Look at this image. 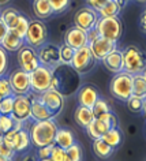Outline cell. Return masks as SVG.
Here are the masks:
<instances>
[{"label": "cell", "mask_w": 146, "mask_h": 161, "mask_svg": "<svg viewBox=\"0 0 146 161\" xmlns=\"http://www.w3.org/2000/svg\"><path fill=\"white\" fill-rule=\"evenodd\" d=\"M81 87V74L72 68L71 64L59 63L52 68L51 89L59 92L63 97L75 94Z\"/></svg>", "instance_id": "obj_1"}, {"label": "cell", "mask_w": 146, "mask_h": 161, "mask_svg": "<svg viewBox=\"0 0 146 161\" xmlns=\"http://www.w3.org/2000/svg\"><path fill=\"white\" fill-rule=\"evenodd\" d=\"M56 131H58V124L55 123L53 119L36 120L29 130L30 142L37 149L42 146L55 145Z\"/></svg>", "instance_id": "obj_2"}, {"label": "cell", "mask_w": 146, "mask_h": 161, "mask_svg": "<svg viewBox=\"0 0 146 161\" xmlns=\"http://www.w3.org/2000/svg\"><path fill=\"white\" fill-rule=\"evenodd\" d=\"M123 59V71L131 75L142 74L146 68V56L135 45H128L121 51Z\"/></svg>", "instance_id": "obj_3"}, {"label": "cell", "mask_w": 146, "mask_h": 161, "mask_svg": "<svg viewBox=\"0 0 146 161\" xmlns=\"http://www.w3.org/2000/svg\"><path fill=\"white\" fill-rule=\"evenodd\" d=\"M109 92L115 98L127 101L132 96V75L126 71L115 74L109 82Z\"/></svg>", "instance_id": "obj_4"}, {"label": "cell", "mask_w": 146, "mask_h": 161, "mask_svg": "<svg viewBox=\"0 0 146 161\" xmlns=\"http://www.w3.org/2000/svg\"><path fill=\"white\" fill-rule=\"evenodd\" d=\"M96 30L100 37L117 42L123 33V25L119 17H100L96 23Z\"/></svg>", "instance_id": "obj_5"}, {"label": "cell", "mask_w": 146, "mask_h": 161, "mask_svg": "<svg viewBox=\"0 0 146 161\" xmlns=\"http://www.w3.org/2000/svg\"><path fill=\"white\" fill-rule=\"evenodd\" d=\"M30 87L34 94H41L52 85V68L47 66H40L30 72Z\"/></svg>", "instance_id": "obj_6"}, {"label": "cell", "mask_w": 146, "mask_h": 161, "mask_svg": "<svg viewBox=\"0 0 146 161\" xmlns=\"http://www.w3.org/2000/svg\"><path fill=\"white\" fill-rule=\"evenodd\" d=\"M47 41H48V29L44 25V22H41L40 19L30 21L27 31L25 34V42L33 48H38Z\"/></svg>", "instance_id": "obj_7"}, {"label": "cell", "mask_w": 146, "mask_h": 161, "mask_svg": "<svg viewBox=\"0 0 146 161\" xmlns=\"http://www.w3.org/2000/svg\"><path fill=\"white\" fill-rule=\"evenodd\" d=\"M94 64H96V59L87 45L79 48V49H75L74 58H72L71 62V66L75 71H78L79 74H86V72L93 70Z\"/></svg>", "instance_id": "obj_8"}, {"label": "cell", "mask_w": 146, "mask_h": 161, "mask_svg": "<svg viewBox=\"0 0 146 161\" xmlns=\"http://www.w3.org/2000/svg\"><path fill=\"white\" fill-rule=\"evenodd\" d=\"M11 118L15 122L25 123L31 118V97L29 94H14V107Z\"/></svg>", "instance_id": "obj_9"}, {"label": "cell", "mask_w": 146, "mask_h": 161, "mask_svg": "<svg viewBox=\"0 0 146 161\" xmlns=\"http://www.w3.org/2000/svg\"><path fill=\"white\" fill-rule=\"evenodd\" d=\"M37 55L40 64L49 68H53L60 63V47L56 45V44H42L41 47L37 48Z\"/></svg>", "instance_id": "obj_10"}, {"label": "cell", "mask_w": 146, "mask_h": 161, "mask_svg": "<svg viewBox=\"0 0 146 161\" xmlns=\"http://www.w3.org/2000/svg\"><path fill=\"white\" fill-rule=\"evenodd\" d=\"M17 59H18L19 68L29 72V74L40 66V60H38V55H37L36 48L27 45V44H25V45L18 51Z\"/></svg>", "instance_id": "obj_11"}, {"label": "cell", "mask_w": 146, "mask_h": 161, "mask_svg": "<svg viewBox=\"0 0 146 161\" xmlns=\"http://www.w3.org/2000/svg\"><path fill=\"white\" fill-rule=\"evenodd\" d=\"M100 15L96 10H93L92 7H82L75 13L74 15V23L76 27L82 29L85 31L92 30L93 27H96V23L98 21Z\"/></svg>", "instance_id": "obj_12"}, {"label": "cell", "mask_w": 146, "mask_h": 161, "mask_svg": "<svg viewBox=\"0 0 146 161\" xmlns=\"http://www.w3.org/2000/svg\"><path fill=\"white\" fill-rule=\"evenodd\" d=\"M3 136L10 143V146L14 149V152H23L30 146V135L29 131L25 128H19V130L13 128L8 132H6Z\"/></svg>", "instance_id": "obj_13"}, {"label": "cell", "mask_w": 146, "mask_h": 161, "mask_svg": "<svg viewBox=\"0 0 146 161\" xmlns=\"http://www.w3.org/2000/svg\"><path fill=\"white\" fill-rule=\"evenodd\" d=\"M11 87H13L14 94H29L31 92L30 87V75L29 72L23 70H15L8 76Z\"/></svg>", "instance_id": "obj_14"}, {"label": "cell", "mask_w": 146, "mask_h": 161, "mask_svg": "<svg viewBox=\"0 0 146 161\" xmlns=\"http://www.w3.org/2000/svg\"><path fill=\"white\" fill-rule=\"evenodd\" d=\"M40 100L45 104V107L55 116H58L64 108V97L55 89H48L47 92L41 93L40 94Z\"/></svg>", "instance_id": "obj_15"}, {"label": "cell", "mask_w": 146, "mask_h": 161, "mask_svg": "<svg viewBox=\"0 0 146 161\" xmlns=\"http://www.w3.org/2000/svg\"><path fill=\"white\" fill-rule=\"evenodd\" d=\"M87 47L90 48L94 59L103 62V59L105 58V56L116 48V42H113V41H111V40H107V38L100 37L98 36L93 42L87 44Z\"/></svg>", "instance_id": "obj_16"}, {"label": "cell", "mask_w": 146, "mask_h": 161, "mask_svg": "<svg viewBox=\"0 0 146 161\" xmlns=\"http://www.w3.org/2000/svg\"><path fill=\"white\" fill-rule=\"evenodd\" d=\"M64 44L68 47H71L72 49H79L82 47L87 45V36L86 31L79 29V27H71L66 31L64 34Z\"/></svg>", "instance_id": "obj_17"}, {"label": "cell", "mask_w": 146, "mask_h": 161, "mask_svg": "<svg viewBox=\"0 0 146 161\" xmlns=\"http://www.w3.org/2000/svg\"><path fill=\"white\" fill-rule=\"evenodd\" d=\"M78 93V103L82 107H87V108H93V105L96 104V101L100 98V93L98 89L92 85V83H86V85L81 86Z\"/></svg>", "instance_id": "obj_18"}, {"label": "cell", "mask_w": 146, "mask_h": 161, "mask_svg": "<svg viewBox=\"0 0 146 161\" xmlns=\"http://www.w3.org/2000/svg\"><path fill=\"white\" fill-rule=\"evenodd\" d=\"M109 128H112L111 123L98 116V118H94L92 120V123L86 127V131H87L89 138H92L93 141H94V139L103 138L104 134L109 130Z\"/></svg>", "instance_id": "obj_19"}, {"label": "cell", "mask_w": 146, "mask_h": 161, "mask_svg": "<svg viewBox=\"0 0 146 161\" xmlns=\"http://www.w3.org/2000/svg\"><path fill=\"white\" fill-rule=\"evenodd\" d=\"M0 45L8 52H18L25 45V37H22L15 29H8L4 40H3V42Z\"/></svg>", "instance_id": "obj_20"}, {"label": "cell", "mask_w": 146, "mask_h": 161, "mask_svg": "<svg viewBox=\"0 0 146 161\" xmlns=\"http://www.w3.org/2000/svg\"><path fill=\"white\" fill-rule=\"evenodd\" d=\"M103 64L108 71H111L112 74H117V72L123 71V59H121V51L115 48L112 52L105 56L103 59Z\"/></svg>", "instance_id": "obj_21"}, {"label": "cell", "mask_w": 146, "mask_h": 161, "mask_svg": "<svg viewBox=\"0 0 146 161\" xmlns=\"http://www.w3.org/2000/svg\"><path fill=\"white\" fill-rule=\"evenodd\" d=\"M55 115L45 107L40 97L37 98H31V119L34 120H48V119H53Z\"/></svg>", "instance_id": "obj_22"}, {"label": "cell", "mask_w": 146, "mask_h": 161, "mask_svg": "<svg viewBox=\"0 0 146 161\" xmlns=\"http://www.w3.org/2000/svg\"><path fill=\"white\" fill-rule=\"evenodd\" d=\"M93 119H94V114H93L92 108L79 105L75 109V112H74V120H75V123L78 124L79 127H82V128H86L89 124L92 123Z\"/></svg>", "instance_id": "obj_23"}, {"label": "cell", "mask_w": 146, "mask_h": 161, "mask_svg": "<svg viewBox=\"0 0 146 161\" xmlns=\"http://www.w3.org/2000/svg\"><path fill=\"white\" fill-rule=\"evenodd\" d=\"M72 143H75L74 132L68 130V128H58L55 136V145H58L63 149H68Z\"/></svg>", "instance_id": "obj_24"}, {"label": "cell", "mask_w": 146, "mask_h": 161, "mask_svg": "<svg viewBox=\"0 0 146 161\" xmlns=\"http://www.w3.org/2000/svg\"><path fill=\"white\" fill-rule=\"evenodd\" d=\"M33 13L38 19H48L53 15L49 0H33Z\"/></svg>", "instance_id": "obj_25"}, {"label": "cell", "mask_w": 146, "mask_h": 161, "mask_svg": "<svg viewBox=\"0 0 146 161\" xmlns=\"http://www.w3.org/2000/svg\"><path fill=\"white\" fill-rule=\"evenodd\" d=\"M93 150H94L96 156L98 157V158L107 160L113 154V150H115V149L112 146H109L103 138H100V139L93 141Z\"/></svg>", "instance_id": "obj_26"}, {"label": "cell", "mask_w": 146, "mask_h": 161, "mask_svg": "<svg viewBox=\"0 0 146 161\" xmlns=\"http://www.w3.org/2000/svg\"><path fill=\"white\" fill-rule=\"evenodd\" d=\"M103 139L109 145V146L116 149L117 146H120L121 142H123V134H121V131L117 127H112L104 134Z\"/></svg>", "instance_id": "obj_27"}, {"label": "cell", "mask_w": 146, "mask_h": 161, "mask_svg": "<svg viewBox=\"0 0 146 161\" xmlns=\"http://www.w3.org/2000/svg\"><path fill=\"white\" fill-rule=\"evenodd\" d=\"M132 96L146 98V79L142 74L132 75Z\"/></svg>", "instance_id": "obj_28"}, {"label": "cell", "mask_w": 146, "mask_h": 161, "mask_svg": "<svg viewBox=\"0 0 146 161\" xmlns=\"http://www.w3.org/2000/svg\"><path fill=\"white\" fill-rule=\"evenodd\" d=\"M19 17H21V13L17 11L15 8H11V7L3 10L2 13H0V18L6 22L8 29H15V26H17V23L19 21Z\"/></svg>", "instance_id": "obj_29"}, {"label": "cell", "mask_w": 146, "mask_h": 161, "mask_svg": "<svg viewBox=\"0 0 146 161\" xmlns=\"http://www.w3.org/2000/svg\"><path fill=\"white\" fill-rule=\"evenodd\" d=\"M120 11L121 7L116 0H108L97 13H98L100 17H119Z\"/></svg>", "instance_id": "obj_30"}, {"label": "cell", "mask_w": 146, "mask_h": 161, "mask_svg": "<svg viewBox=\"0 0 146 161\" xmlns=\"http://www.w3.org/2000/svg\"><path fill=\"white\" fill-rule=\"evenodd\" d=\"M66 156H67V161H82L83 153L81 145L76 142L72 143L70 147L66 149Z\"/></svg>", "instance_id": "obj_31"}, {"label": "cell", "mask_w": 146, "mask_h": 161, "mask_svg": "<svg viewBox=\"0 0 146 161\" xmlns=\"http://www.w3.org/2000/svg\"><path fill=\"white\" fill-rule=\"evenodd\" d=\"M126 103H127V108L130 109V112H132V114H142V109H143V98H139L137 96H131Z\"/></svg>", "instance_id": "obj_32"}, {"label": "cell", "mask_w": 146, "mask_h": 161, "mask_svg": "<svg viewBox=\"0 0 146 161\" xmlns=\"http://www.w3.org/2000/svg\"><path fill=\"white\" fill-rule=\"evenodd\" d=\"M15 120L11 118V115H0V134L4 135L6 132L13 130L15 127Z\"/></svg>", "instance_id": "obj_33"}, {"label": "cell", "mask_w": 146, "mask_h": 161, "mask_svg": "<svg viewBox=\"0 0 146 161\" xmlns=\"http://www.w3.org/2000/svg\"><path fill=\"white\" fill-rule=\"evenodd\" d=\"M53 14H63L70 8L71 0H49Z\"/></svg>", "instance_id": "obj_34"}, {"label": "cell", "mask_w": 146, "mask_h": 161, "mask_svg": "<svg viewBox=\"0 0 146 161\" xmlns=\"http://www.w3.org/2000/svg\"><path fill=\"white\" fill-rule=\"evenodd\" d=\"M74 52H75V49H72L71 47L66 45V44L60 45V63L71 64L72 58H74Z\"/></svg>", "instance_id": "obj_35"}, {"label": "cell", "mask_w": 146, "mask_h": 161, "mask_svg": "<svg viewBox=\"0 0 146 161\" xmlns=\"http://www.w3.org/2000/svg\"><path fill=\"white\" fill-rule=\"evenodd\" d=\"M92 109H93V114H94V118H97V116H101V115L109 112L111 111V107H109V104L105 101L104 98H98L94 105H93Z\"/></svg>", "instance_id": "obj_36"}, {"label": "cell", "mask_w": 146, "mask_h": 161, "mask_svg": "<svg viewBox=\"0 0 146 161\" xmlns=\"http://www.w3.org/2000/svg\"><path fill=\"white\" fill-rule=\"evenodd\" d=\"M10 96H14L10 79L6 78V76H0V98L10 97Z\"/></svg>", "instance_id": "obj_37"}, {"label": "cell", "mask_w": 146, "mask_h": 161, "mask_svg": "<svg viewBox=\"0 0 146 161\" xmlns=\"http://www.w3.org/2000/svg\"><path fill=\"white\" fill-rule=\"evenodd\" d=\"M14 107V96L0 98V115H11Z\"/></svg>", "instance_id": "obj_38"}, {"label": "cell", "mask_w": 146, "mask_h": 161, "mask_svg": "<svg viewBox=\"0 0 146 161\" xmlns=\"http://www.w3.org/2000/svg\"><path fill=\"white\" fill-rule=\"evenodd\" d=\"M14 149L10 146V143L4 139L3 134H0V157H7V158H13Z\"/></svg>", "instance_id": "obj_39"}, {"label": "cell", "mask_w": 146, "mask_h": 161, "mask_svg": "<svg viewBox=\"0 0 146 161\" xmlns=\"http://www.w3.org/2000/svg\"><path fill=\"white\" fill-rule=\"evenodd\" d=\"M49 158L52 161H67V156H66V149L58 146V145H53L52 146V152Z\"/></svg>", "instance_id": "obj_40"}, {"label": "cell", "mask_w": 146, "mask_h": 161, "mask_svg": "<svg viewBox=\"0 0 146 161\" xmlns=\"http://www.w3.org/2000/svg\"><path fill=\"white\" fill-rule=\"evenodd\" d=\"M29 18L25 17L23 14H21V17H19V21L17 23V26H15V30L18 31L19 34L22 36V37H25V34H26V31H27V27H29Z\"/></svg>", "instance_id": "obj_41"}, {"label": "cell", "mask_w": 146, "mask_h": 161, "mask_svg": "<svg viewBox=\"0 0 146 161\" xmlns=\"http://www.w3.org/2000/svg\"><path fill=\"white\" fill-rule=\"evenodd\" d=\"M7 68H8V55L4 48L0 45V76H4Z\"/></svg>", "instance_id": "obj_42"}, {"label": "cell", "mask_w": 146, "mask_h": 161, "mask_svg": "<svg viewBox=\"0 0 146 161\" xmlns=\"http://www.w3.org/2000/svg\"><path fill=\"white\" fill-rule=\"evenodd\" d=\"M52 146H53V145L38 147V153H37V154H38V160H41V158H49L51 152H52Z\"/></svg>", "instance_id": "obj_43"}, {"label": "cell", "mask_w": 146, "mask_h": 161, "mask_svg": "<svg viewBox=\"0 0 146 161\" xmlns=\"http://www.w3.org/2000/svg\"><path fill=\"white\" fill-rule=\"evenodd\" d=\"M107 2H108V0H86L87 6H89V7H92V8H93V10H96V11H98Z\"/></svg>", "instance_id": "obj_44"}, {"label": "cell", "mask_w": 146, "mask_h": 161, "mask_svg": "<svg viewBox=\"0 0 146 161\" xmlns=\"http://www.w3.org/2000/svg\"><path fill=\"white\" fill-rule=\"evenodd\" d=\"M7 31H8V27H7L6 22L3 21L2 18H0V44L3 42V40H4L6 34H7Z\"/></svg>", "instance_id": "obj_45"}, {"label": "cell", "mask_w": 146, "mask_h": 161, "mask_svg": "<svg viewBox=\"0 0 146 161\" xmlns=\"http://www.w3.org/2000/svg\"><path fill=\"white\" fill-rule=\"evenodd\" d=\"M139 26H141V30L146 34V7L143 8V11H142V14L139 17Z\"/></svg>", "instance_id": "obj_46"}, {"label": "cell", "mask_w": 146, "mask_h": 161, "mask_svg": "<svg viewBox=\"0 0 146 161\" xmlns=\"http://www.w3.org/2000/svg\"><path fill=\"white\" fill-rule=\"evenodd\" d=\"M86 36H87V44H90V42L94 41V40H96L97 37H98V33H97L96 27H93L92 30L86 31Z\"/></svg>", "instance_id": "obj_47"}, {"label": "cell", "mask_w": 146, "mask_h": 161, "mask_svg": "<svg viewBox=\"0 0 146 161\" xmlns=\"http://www.w3.org/2000/svg\"><path fill=\"white\" fill-rule=\"evenodd\" d=\"M22 161H38V160H37V157H36L34 154H27Z\"/></svg>", "instance_id": "obj_48"}, {"label": "cell", "mask_w": 146, "mask_h": 161, "mask_svg": "<svg viewBox=\"0 0 146 161\" xmlns=\"http://www.w3.org/2000/svg\"><path fill=\"white\" fill-rule=\"evenodd\" d=\"M116 2L119 3V4H120V7H121V8H123V7H124V6H127L128 3L131 2V0H116Z\"/></svg>", "instance_id": "obj_49"}, {"label": "cell", "mask_w": 146, "mask_h": 161, "mask_svg": "<svg viewBox=\"0 0 146 161\" xmlns=\"http://www.w3.org/2000/svg\"><path fill=\"white\" fill-rule=\"evenodd\" d=\"M142 114L146 116V98L143 100V109H142Z\"/></svg>", "instance_id": "obj_50"}, {"label": "cell", "mask_w": 146, "mask_h": 161, "mask_svg": "<svg viewBox=\"0 0 146 161\" xmlns=\"http://www.w3.org/2000/svg\"><path fill=\"white\" fill-rule=\"evenodd\" d=\"M10 0H0V6H4V4H7Z\"/></svg>", "instance_id": "obj_51"}, {"label": "cell", "mask_w": 146, "mask_h": 161, "mask_svg": "<svg viewBox=\"0 0 146 161\" xmlns=\"http://www.w3.org/2000/svg\"><path fill=\"white\" fill-rule=\"evenodd\" d=\"M0 161H13L11 158H7V157H0Z\"/></svg>", "instance_id": "obj_52"}, {"label": "cell", "mask_w": 146, "mask_h": 161, "mask_svg": "<svg viewBox=\"0 0 146 161\" xmlns=\"http://www.w3.org/2000/svg\"><path fill=\"white\" fill-rule=\"evenodd\" d=\"M38 161H52L51 158H41V160H38Z\"/></svg>", "instance_id": "obj_53"}, {"label": "cell", "mask_w": 146, "mask_h": 161, "mask_svg": "<svg viewBox=\"0 0 146 161\" xmlns=\"http://www.w3.org/2000/svg\"><path fill=\"white\" fill-rule=\"evenodd\" d=\"M142 75H143V76H145V79H146V68H145V71L142 72Z\"/></svg>", "instance_id": "obj_54"}, {"label": "cell", "mask_w": 146, "mask_h": 161, "mask_svg": "<svg viewBox=\"0 0 146 161\" xmlns=\"http://www.w3.org/2000/svg\"><path fill=\"white\" fill-rule=\"evenodd\" d=\"M137 2H139V3H146V0H137Z\"/></svg>", "instance_id": "obj_55"}]
</instances>
